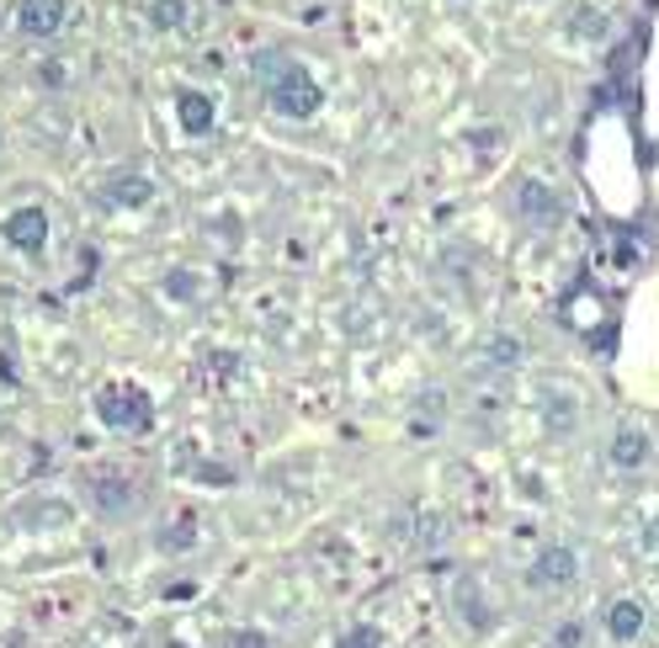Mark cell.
Listing matches in <instances>:
<instances>
[{
  "instance_id": "cell-1",
  "label": "cell",
  "mask_w": 659,
  "mask_h": 648,
  "mask_svg": "<svg viewBox=\"0 0 659 648\" xmlns=\"http://www.w3.org/2000/svg\"><path fill=\"white\" fill-rule=\"evenodd\" d=\"M267 107L277 112V118H288V122H309V118H319L324 91H319V80L303 70L298 59H288V64L267 80Z\"/></svg>"
},
{
  "instance_id": "cell-2",
  "label": "cell",
  "mask_w": 659,
  "mask_h": 648,
  "mask_svg": "<svg viewBox=\"0 0 659 648\" xmlns=\"http://www.w3.org/2000/svg\"><path fill=\"white\" fill-rule=\"evenodd\" d=\"M91 409H97V420L107 431H122V436H139L154 426V399L139 383H107L91 399Z\"/></svg>"
},
{
  "instance_id": "cell-3",
  "label": "cell",
  "mask_w": 659,
  "mask_h": 648,
  "mask_svg": "<svg viewBox=\"0 0 659 648\" xmlns=\"http://www.w3.org/2000/svg\"><path fill=\"white\" fill-rule=\"evenodd\" d=\"M0 240L11 245L17 256L38 261V256L49 250V213H43V202H22L17 213H6V223H0Z\"/></svg>"
},
{
  "instance_id": "cell-4",
  "label": "cell",
  "mask_w": 659,
  "mask_h": 648,
  "mask_svg": "<svg viewBox=\"0 0 659 648\" xmlns=\"http://www.w3.org/2000/svg\"><path fill=\"white\" fill-rule=\"evenodd\" d=\"M580 579V552L569 548V542H548V548L527 564V585L532 590H569Z\"/></svg>"
},
{
  "instance_id": "cell-5",
  "label": "cell",
  "mask_w": 659,
  "mask_h": 648,
  "mask_svg": "<svg viewBox=\"0 0 659 648\" xmlns=\"http://www.w3.org/2000/svg\"><path fill=\"white\" fill-rule=\"evenodd\" d=\"M11 22L22 38H59L64 22H70V0H17V11H11Z\"/></svg>"
},
{
  "instance_id": "cell-6",
  "label": "cell",
  "mask_w": 659,
  "mask_h": 648,
  "mask_svg": "<svg viewBox=\"0 0 659 648\" xmlns=\"http://www.w3.org/2000/svg\"><path fill=\"white\" fill-rule=\"evenodd\" d=\"M601 627H607L611 644H638L643 627H649V611H643V600L622 596V600H611L607 611H601Z\"/></svg>"
},
{
  "instance_id": "cell-7",
  "label": "cell",
  "mask_w": 659,
  "mask_h": 648,
  "mask_svg": "<svg viewBox=\"0 0 659 648\" xmlns=\"http://www.w3.org/2000/svg\"><path fill=\"white\" fill-rule=\"evenodd\" d=\"M176 122H181V133L208 139V133L219 128V107H213L208 91H181V97H176Z\"/></svg>"
},
{
  "instance_id": "cell-8",
  "label": "cell",
  "mask_w": 659,
  "mask_h": 648,
  "mask_svg": "<svg viewBox=\"0 0 659 648\" xmlns=\"http://www.w3.org/2000/svg\"><path fill=\"white\" fill-rule=\"evenodd\" d=\"M611 468H622V473H638V468H649V457H655V441L649 431H638V426H622V431L611 436Z\"/></svg>"
},
{
  "instance_id": "cell-9",
  "label": "cell",
  "mask_w": 659,
  "mask_h": 648,
  "mask_svg": "<svg viewBox=\"0 0 659 648\" xmlns=\"http://www.w3.org/2000/svg\"><path fill=\"white\" fill-rule=\"evenodd\" d=\"M149 197H154V181H149V176H133V170L101 181V202H107V208H144Z\"/></svg>"
},
{
  "instance_id": "cell-10",
  "label": "cell",
  "mask_w": 659,
  "mask_h": 648,
  "mask_svg": "<svg viewBox=\"0 0 659 648\" xmlns=\"http://www.w3.org/2000/svg\"><path fill=\"white\" fill-rule=\"evenodd\" d=\"M516 197H521V213H527V218H538V223H553V218L563 213V208H559V197L548 192L542 181H521V187H516Z\"/></svg>"
},
{
  "instance_id": "cell-11",
  "label": "cell",
  "mask_w": 659,
  "mask_h": 648,
  "mask_svg": "<svg viewBox=\"0 0 659 648\" xmlns=\"http://www.w3.org/2000/svg\"><path fill=\"white\" fill-rule=\"evenodd\" d=\"M144 17L154 32H181V27L192 22V6H187V0H149Z\"/></svg>"
},
{
  "instance_id": "cell-12",
  "label": "cell",
  "mask_w": 659,
  "mask_h": 648,
  "mask_svg": "<svg viewBox=\"0 0 659 648\" xmlns=\"http://www.w3.org/2000/svg\"><path fill=\"white\" fill-rule=\"evenodd\" d=\"M91 489H101L97 505H101V510H112V516H122V510L133 505V483L118 479V473H112V479H91Z\"/></svg>"
},
{
  "instance_id": "cell-13",
  "label": "cell",
  "mask_w": 659,
  "mask_h": 648,
  "mask_svg": "<svg viewBox=\"0 0 659 648\" xmlns=\"http://www.w3.org/2000/svg\"><path fill=\"white\" fill-rule=\"evenodd\" d=\"M166 298H176V303H192L197 298V271H187V266H176V271H166Z\"/></svg>"
},
{
  "instance_id": "cell-14",
  "label": "cell",
  "mask_w": 659,
  "mask_h": 648,
  "mask_svg": "<svg viewBox=\"0 0 659 648\" xmlns=\"http://www.w3.org/2000/svg\"><path fill=\"white\" fill-rule=\"evenodd\" d=\"M197 542V516H181L166 537H160V552H187Z\"/></svg>"
},
{
  "instance_id": "cell-15",
  "label": "cell",
  "mask_w": 659,
  "mask_h": 648,
  "mask_svg": "<svg viewBox=\"0 0 659 648\" xmlns=\"http://www.w3.org/2000/svg\"><path fill=\"white\" fill-rule=\"evenodd\" d=\"M336 648H383V632L372 622H357V627H346L341 638H336Z\"/></svg>"
},
{
  "instance_id": "cell-16",
  "label": "cell",
  "mask_w": 659,
  "mask_h": 648,
  "mask_svg": "<svg viewBox=\"0 0 659 648\" xmlns=\"http://www.w3.org/2000/svg\"><path fill=\"white\" fill-rule=\"evenodd\" d=\"M229 648H271V644H267V632L244 627V632H234V638H229Z\"/></svg>"
},
{
  "instance_id": "cell-17",
  "label": "cell",
  "mask_w": 659,
  "mask_h": 648,
  "mask_svg": "<svg viewBox=\"0 0 659 648\" xmlns=\"http://www.w3.org/2000/svg\"><path fill=\"white\" fill-rule=\"evenodd\" d=\"M580 638H586V627H580V622H563L559 638H553V648H580Z\"/></svg>"
}]
</instances>
